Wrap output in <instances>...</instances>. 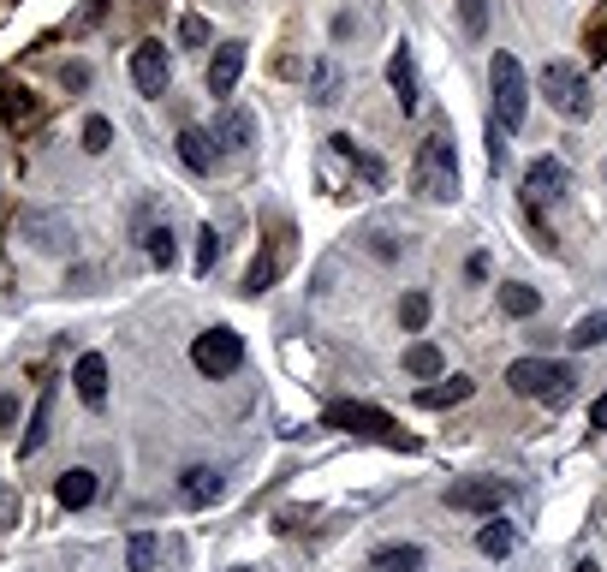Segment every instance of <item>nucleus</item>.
<instances>
[{
    "mask_svg": "<svg viewBox=\"0 0 607 572\" xmlns=\"http://www.w3.org/2000/svg\"><path fill=\"white\" fill-rule=\"evenodd\" d=\"M180 36L191 42V48H203V42H209V24H203V19H197V12H191V19L180 24Z\"/></svg>",
    "mask_w": 607,
    "mask_h": 572,
    "instance_id": "72a5a7b5",
    "label": "nucleus"
},
{
    "mask_svg": "<svg viewBox=\"0 0 607 572\" xmlns=\"http://www.w3.org/2000/svg\"><path fill=\"white\" fill-rule=\"evenodd\" d=\"M488 90H495V120L500 131H518L524 126V114H530V78H524V66H518V54L500 48L495 61H488Z\"/></svg>",
    "mask_w": 607,
    "mask_h": 572,
    "instance_id": "f03ea898",
    "label": "nucleus"
},
{
    "mask_svg": "<svg viewBox=\"0 0 607 572\" xmlns=\"http://www.w3.org/2000/svg\"><path fill=\"white\" fill-rule=\"evenodd\" d=\"M143 251H150V262H155V269H173V233H167V227L143 233Z\"/></svg>",
    "mask_w": 607,
    "mask_h": 572,
    "instance_id": "bb28decb",
    "label": "nucleus"
},
{
    "mask_svg": "<svg viewBox=\"0 0 607 572\" xmlns=\"http://www.w3.org/2000/svg\"><path fill=\"white\" fill-rule=\"evenodd\" d=\"M328 430H358V435H376V442H399V447H418L411 435H399V423L388 412H376V406H328L322 412Z\"/></svg>",
    "mask_w": 607,
    "mask_h": 572,
    "instance_id": "39448f33",
    "label": "nucleus"
},
{
    "mask_svg": "<svg viewBox=\"0 0 607 572\" xmlns=\"http://www.w3.org/2000/svg\"><path fill=\"white\" fill-rule=\"evenodd\" d=\"M589 430H607V393H596V406H589Z\"/></svg>",
    "mask_w": 607,
    "mask_h": 572,
    "instance_id": "f704fd0d",
    "label": "nucleus"
},
{
    "mask_svg": "<svg viewBox=\"0 0 607 572\" xmlns=\"http://www.w3.org/2000/svg\"><path fill=\"white\" fill-rule=\"evenodd\" d=\"M239 72H245V42H220L209 54V96H232Z\"/></svg>",
    "mask_w": 607,
    "mask_h": 572,
    "instance_id": "ddd939ff",
    "label": "nucleus"
},
{
    "mask_svg": "<svg viewBox=\"0 0 607 572\" xmlns=\"http://www.w3.org/2000/svg\"><path fill=\"white\" fill-rule=\"evenodd\" d=\"M131 84H138V96H167L173 61H167L161 42H138V48H131Z\"/></svg>",
    "mask_w": 607,
    "mask_h": 572,
    "instance_id": "6e6552de",
    "label": "nucleus"
},
{
    "mask_svg": "<svg viewBox=\"0 0 607 572\" xmlns=\"http://www.w3.org/2000/svg\"><path fill=\"white\" fill-rule=\"evenodd\" d=\"M209 138L220 143V150H250V143H257V114L250 108H220Z\"/></svg>",
    "mask_w": 607,
    "mask_h": 572,
    "instance_id": "9b49d317",
    "label": "nucleus"
},
{
    "mask_svg": "<svg viewBox=\"0 0 607 572\" xmlns=\"http://www.w3.org/2000/svg\"><path fill=\"white\" fill-rule=\"evenodd\" d=\"M191 364H197L203 376H232L245 364V341L232 328H209L191 341Z\"/></svg>",
    "mask_w": 607,
    "mask_h": 572,
    "instance_id": "423d86ee",
    "label": "nucleus"
},
{
    "mask_svg": "<svg viewBox=\"0 0 607 572\" xmlns=\"http://www.w3.org/2000/svg\"><path fill=\"white\" fill-rule=\"evenodd\" d=\"M54 495H61V507H66V512L90 507V501H96V472H84V465H78V472H66Z\"/></svg>",
    "mask_w": 607,
    "mask_h": 572,
    "instance_id": "6ab92c4d",
    "label": "nucleus"
},
{
    "mask_svg": "<svg viewBox=\"0 0 607 572\" xmlns=\"http://www.w3.org/2000/svg\"><path fill=\"white\" fill-rule=\"evenodd\" d=\"M566 185H572V173H566V161H554V155H536L524 168V203H560L566 197Z\"/></svg>",
    "mask_w": 607,
    "mask_h": 572,
    "instance_id": "1a4fd4ad",
    "label": "nucleus"
},
{
    "mask_svg": "<svg viewBox=\"0 0 607 572\" xmlns=\"http://www.w3.org/2000/svg\"><path fill=\"white\" fill-rule=\"evenodd\" d=\"M328 143H334V155H346V161H351V168H358V173H364V180H369V185H381V180H388V168H381V161H376V155H364V150H358V143H351V138H346V131H339V138H328Z\"/></svg>",
    "mask_w": 607,
    "mask_h": 572,
    "instance_id": "4be33fe9",
    "label": "nucleus"
},
{
    "mask_svg": "<svg viewBox=\"0 0 607 572\" xmlns=\"http://www.w3.org/2000/svg\"><path fill=\"white\" fill-rule=\"evenodd\" d=\"M180 161H185L191 173H215V168H220V150H215L209 131L185 126V131H180Z\"/></svg>",
    "mask_w": 607,
    "mask_h": 572,
    "instance_id": "2eb2a0df",
    "label": "nucleus"
},
{
    "mask_svg": "<svg viewBox=\"0 0 607 572\" xmlns=\"http://www.w3.org/2000/svg\"><path fill=\"white\" fill-rule=\"evenodd\" d=\"M48 435H54V388H42L36 406H31V423H24V435H19V453H42Z\"/></svg>",
    "mask_w": 607,
    "mask_h": 572,
    "instance_id": "dca6fc26",
    "label": "nucleus"
},
{
    "mask_svg": "<svg viewBox=\"0 0 607 572\" xmlns=\"http://www.w3.org/2000/svg\"><path fill=\"white\" fill-rule=\"evenodd\" d=\"M488 168H495V173L507 168V131H500L495 120H488Z\"/></svg>",
    "mask_w": 607,
    "mask_h": 572,
    "instance_id": "473e14b6",
    "label": "nucleus"
},
{
    "mask_svg": "<svg viewBox=\"0 0 607 572\" xmlns=\"http://www.w3.org/2000/svg\"><path fill=\"white\" fill-rule=\"evenodd\" d=\"M155 554H161V542L150 531H138V537H131V549H126V566L131 572H155Z\"/></svg>",
    "mask_w": 607,
    "mask_h": 572,
    "instance_id": "393cba45",
    "label": "nucleus"
},
{
    "mask_svg": "<svg viewBox=\"0 0 607 572\" xmlns=\"http://www.w3.org/2000/svg\"><path fill=\"white\" fill-rule=\"evenodd\" d=\"M566 346H572V352L607 346V311H589V316H577V322H572V334H566Z\"/></svg>",
    "mask_w": 607,
    "mask_h": 572,
    "instance_id": "412c9836",
    "label": "nucleus"
},
{
    "mask_svg": "<svg viewBox=\"0 0 607 572\" xmlns=\"http://www.w3.org/2000/svg\"><path fill=\"white\" fill-rule=\"evenodd\" d=\"M72 388H78L84 406H101L108 400V358H101V352H84V358L72 364Z\"/></svg>",
    "mask_w": 607,
    "mask_h": 572,
    "instance_id": "9d476101",
    "label": "nucleus"
},
{
    "mask_svg": "<svg viewBox=\"0 0 607 572\" xmlns=\"http://www.w3.org/2000/svg\"><path fill=\"white\" fill-rule=\"evenodd\" d=\"M215 262H220V233L203 227V239H197V274H209Z\"/></svg>",
    "mask_w": 607,
    "mask_h": 572,
    "instance_id": "2f4dec72",
    "label": "nucleus"
},
{
    "mask_svg": "<svg viewBox=\"0 0 607 572\" xmlns=\"http://www.w3.org/2000/svg\"><path fill=\"white\" fill-rule=\"evenodd\" d=\"M507 501H512V483L507 477H465V483H453V489H447L453 512H495Z\"/></svg>",
    "mask_w": 607,
    "mask_h": 572,
    "instance_id": "0eeeda50",
    "label": "nucleus"
},
{
    "mask_svg": "<svg viewBox=\"0 0 607 572\" xmlns=\"http://www.w3.org/2000/svg\"><path fill=\"white\" fill-rule=\"evenodd\" d=\"M500 311H507V316H536L542 311V292L536 287H500Z\"/></svg>",
    "mask_w": 607,
    "mask_h": 572,
    "instance_id": "b1692460",
    "label": "nucleus"
},
{
    "mask_svg": "<svg viewBox=\"0 0 607 572\" xmlns=\"http://www.w3.org/2000/svg\"><path fill=\"white\" fill-rule=\"evenodd\" d=\"M108 143H113V126L101 120V114H90V120H84V150H90V155H101Z\"/></svg>",
    "mask_w": 607,
    "mask_h": 572,
    "instance_id": "c756f323",
    "label": "nucleus"
},
{
    "mask_svg": "<svg viewBox=\"0 0 607 572\" xmlns=\"http://www.w3.org/2000/svg\"><path fill=\"white\" fill-rule=\"evenodd\" d=\"M411 191L423 203H453L458 197V150L453 131H429L418 143V161H411Z\"/></svg>",
    "mask_w": 607,
    "mask_h": 572,
    "instance_id": "f257e3e1",
    "label": "nucleus"
},
{
    "mask_svg": "<svg viewBox=\"0 0 607 572\" xmlns=\"http://www.w3.org/2000/svg\"><path fill=\"white\" fill-rule=\"evenodd\" d=\"M470 393H477V381H470V376H447V381H435V388H423L418 406H423V412H447V406H465Z\"/></svg>",
    "mask_w": 607,
    "mask_h": 572,
    "instance_id": "f3484780",
    "label": "nucleus"
},
{
    "mask_svg": "<svg viewBox=\"0 0 607 572\" xmlns=\"http://www.w3.org/2000/svg\"><path fill=\"white\" fill-rule=\"evenodd\" d=\"M512 525L507 519H495V512H488V525H483V531H477V549L488 554V561H507V554H512Z\"/></svg>",
    "mask_w": 607,
    "mask_h": 572,
    "instance_id": "aec40b11",
    "label": "nucleus"
},
{
    "mask_svg": "<svg viewBox=\"0 0 607 572\" xmlns=\"http://www.w3.org/2000/svg\"><path fill=\"white\" fill-rule=\"evenodd\" d=\"M399 322H405V334H418L429 322V299H423V292H405V299H399Z\"/></svg>",
    "mask_w": 607,
    "mask_h": 572,
    "instance_id": "c85d7f7f",
    "label": "nucleus"
},
{
    "mask_svg": "<svg viewBox=\"0 0 607 572\" xmlns=\"http://www.w3.org/2000/svg\"><path fill=\"white\" fill-rule=\"evenodd\" d=\"M601 519H607V507H601Z\"/></svg>",
    "mask_w": 607,
    "mask_h": 572,
    "instance_id": "58836bf2",
    "label": "nucleus"
},
{
    "mask_svg": "<svg viewBox=\"0 0 607 572\" xmlns=\"http://www.w3.org/2000/svg\"><path fill=\"white\" fill-rule=\"evenodd\" d=\"M274 274H280V262L274 257H257V262H250V274H245V292H250V299H257V292H269Z\"/></svg>",
    "mask_w": 607,
    "mask_h": 572,
    "instance_id": "cd10ccee",
    "label": "nucleus"
},
{
    "mask_svg": "<svg viewBox=\"0 0 607 572\" xmlns=\"http://www.w3.org/2000/svg\"><path fill=\"white\" fill-rule=\"evenodd\" d=\"M423 561H429V554L418 549V542H388V549L369 554V566H376V572H423Z\"/></svg>",
    "mask_w": 607,
    "mask_h": 572,
    "instance_id": "a211bd4d",
    "label": "nucleus"
},
{
    "mask_svg": "<svg viewBox=\"0 0 607 572\" xmlns=\"http://www.w3.org/2000/svg\"><path fill=\"white\" fill-rule=\"evenodd\" d=\"M589 61H607V31L589 36Z\"/></svg>",
    "mask_w": 607,
    "mask_h": 572,
    "instance_id": "c9c22d12",
    "label": "nucleus"
},
{
    "mask_svg": "<svg viewBox=\"0 0 607 572\" xmlns=\"http://www.w3.org/2000/svg\"><path fill=\"white\" fill-rule=\"evenodd\" d=\"M542 96L554 114H566V120H589V108H596V96H589V78L566 61H548L542 66Z\"/></svg>",
    "mask_w": 607,
    "mask_h": 572,
    "instance_id": "20e7f679",
    "label": "nucleus"
},
{
    "mask_svg": "<svg viewBox=\"0 0 607 572\" xmlns=\"http://www.w3.org/2000/svg\"><path fill=\"white\" fill-rule=\"evenodd\" d=\"M512 393H524V400H542V406H566L572 393H577V376H572V364H554V358H518L512 370Z\"/></svg>",
    "mask_w": 607,
    "mask_h": 572,
    "instance_id": "7ed1b4c3",
    "label": "nucleus"
},
{
    "mask_svg": "<svg viewBox=\"0 0 607 572\" xmlns=\"http://www.w3.org/2000/svg\"><path fill=\"white\" fill-rule=\"evenodd\" d=\"M12 418H19V406H12L7 393H0V423H12Z\"/></svg>",
    "mask_w": 607,
    "mask_h": 572,
    "instance_id": "e433bc0d",
    "label": "nucleus"
},
{
    "mask_svg": "<svg viewBox=\"0 0 607 572\" xmlns=\"http://www.w3.org/2000/svg\"><path fill=\"white\" fill-rule=\"evenodd\" d=\"M388 84H393V96H399V114H418L423 90H418V61H411L405 42H399V54L388 61Z\"/></svg>",
    "mask_w": 607,
    "mask_h": 572,
    "instance_id": "f8f14e48",
    "label": "nucleus"
},
{
    "mask_svg": "<svg viewBox=\"0 0 607 572\" xmlns=\"http://www.w3.org/2000/svg\"><path fill=\"white\" fill-rule=\"evenodd\" d=\"M572 572H601V566H596V561H577V566H572Z\"/></svg>",
    "mask_w": 607,
    "mask_h": 572,
    "instance_id": "4c0bfd02",
    "label": "nucleus"
},
{
    "mask_svg": "<svg viewBox=\"0 0 607 572\" xmlns=\"http://www.w3.org/2000/svg\"><path fill=\"white\" fill-rule=\"evenodd\" d=\"M220 489H227V483H220L215 465H191V472L180 477V501H185V507H215Z\"/></svg>",
    "mask_w": 607,
    "mask_h": 572,
    "instance_id": "4468645a",
    "label": "nucleus"
},
{
    "mask_svg": "<svg viewBox=\"0 0 607 572\" xmlns=\"http://www.w3.org/2000/svg\"><path fill=\"white\" fill-rule=\"evenodd\" d=\"M458 24H465L470 36L488 31V0H458Z\"/></svg>",
    "mask_w": 607,
    "mask_h": 572,
    "instance_id": "7c9ffc66",
    "label": "nucleus"
},
{
    "mask_svg": "<svg viewBox=\"0 0 607 572\" xmlns=\"http://www.w3.org/2000/svg\"><path fill=\"white\" fill-rule=\"evenodd\" d=\"M405 370H411V376H441L447 364H441V352L429 346V341H418V346L405 352Z\"/></svg>",
    "mask_w": 607,
    "mask_h": 572,
    "instance_id": "a878e982",
    "label": "nucleus"
},
{
    "mask_svg": "<svg viewBox=\"0 0 607 572\" xmlns=\"http://www.w3.org/2000/svg\"><path fill=\"white\" fill-rule=\"evenodd\" d=\"M0 114H7L12 126H24L36 114V96L24 90V84H0Z\"/></svg>",
    "mask_w": 607,
    "mask_h": 572,
    "instance_id": "5701e85b",
    "label": "nucleus"
}]
</instances>
